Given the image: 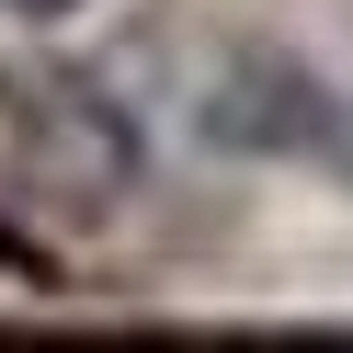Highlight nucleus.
I'll return each instance as SVG.
<instances>
[{
	"mask_svg": "<svg viewBox=\"0 0 353 353\" xmlns=\"http://www.w3.org/2000/svg\"><path fill=\"white\" fill-rule=\"evenodd\" d=\"M23 171L46 194H69V205H114L137 183V125L80 80H34L23 92Z\"/></svg>",
	"mask_w": 353,
	"mask_h": 353,
	"instance_id": "1",
	"label": "nucleus"
},
{
	"mask_svg": "<svg viewBox=\"0 0 353 353\" xmlns=\"http://www.w3.org/2000/svg\"><path fill=\"white\" fill-rule=\"evenodd\" d=\"M12 23H57V12H80V0H0Z\"/></svg>",
	"mask_w": 353,
	"mask_h": 353,
	"instance_id": "2",
	"label": "nucleus"
}]
</instances>
